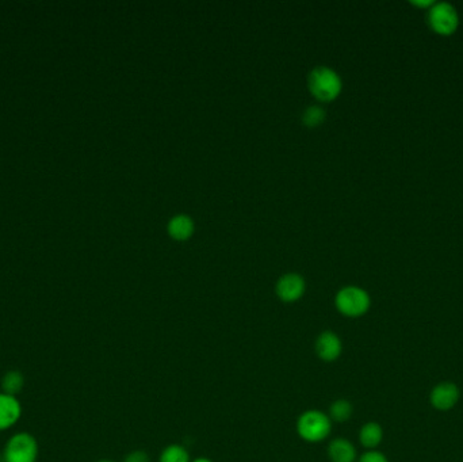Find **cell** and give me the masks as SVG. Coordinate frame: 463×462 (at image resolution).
<instances>
[{
  "label": "cell",
  "instance_id": "6da1fadb",
  "mask_svg": "<svg viewBox=\"0 0 463 462\" xmlns=\"http://www.w3.org/2000/svg\"><path fill=\"white\" fill-rule=\"evenodd\" d=\"M308 82L310 91L321 101L336 98L342 89L340 76L328 67H316L310 72Z\"/></svg>",
  "mask_w": 463,
  "mask_h": 462
},
{
  "label": "cell",
  "instance_id": "7a4b0ae2",
  "mask_svg": "<svg viewBox=\"0 0 463 462\" xmlns=\"http://www.w3.org/2000/svg\"><path fill=\"white\" fill-rule=\"evenodd\" d=\"M429 26L440 36H451L459 25L457 8L448 1H435L428 10Z\"/></svg>",
  "mask_w": 463,
  "mask_h": 462
},
{
  "label": "cell",
  "instance_id": "3957f363",
  "mask_svg": "<svg viewBox=\"0 0 463 462\" xmlns=\"http://www.w3.org/2000/svg\"><path fill=\"white\" fill-rule=\"evenodd\" d=\"M336 306L345 316L358 318L369 311L370 296L360 287L347 286L338 293Z\"/></svg>",
  "mask_w": 463,
  "mask_h": 462
},
{
  "label": "cell",
  "instance_id": "277c9868",
  "mask_svg": "<svg viewBox=\"0 0 463 462\" xmlns=\"http://www.w3.org/2000/svg\"><path fill=\"white\" fill-rule=\"evenodd\" d=\"M298 432L309 442H319L331 432V420L323 412L309 411L298 420Z\"/></svg>",
  "mask_w": 463,
  "mask_h": 462
},
{
  "label": "cell",
  "instance_id": "5b68a950",
  "mask_svg": "<svg viewBox=\"0 0 463 462\" xmlns=\"http://www.w3.org/2000/svg\"><path fill=\"white\" fill-rule=\"evenodd\" d=\"M37 458V442L29 434L14 435L4 450L6 462H35Z\"/></svg>",
  "mask_w": 463,
  "mask_h": 462
},
{
  "label": "cell",
  "instance_id": "8992f818",
  "mask_svg": "<svg viewBox=\"0 0 463 462\" xmlns=\"http://www.w3.org/2000/svg\"><path fill=\"white\" fill-rule=\"evenodd\" d=\"M459 400V389L452 382H442L431 392V404L439 411L452 408Z\"/></svg>",
  "mask_w": 463,
  "mask_h": 462
},
{
  "label": "cell",
  "instance_id": "52a82bcc",
  "mask_svg": "<svg viewBox=\"0 0 463 462\" xmlns=\"http://www.w3.org/2000/svg\"><path fill=\"white\" fill-rule=\"evenodd\" d=\"M305 290V281L298 274H286L276 285V293L283 301L298 300Z\"/></svg>",
  "mask_w": 463,
  "mask_h": 462
},
{
  "label": "cell",
  "instance_id": "ba28073f",
  "mask_svg": "<svg viewBox=\"0 0 463 462\" xmlns=\"http://www.w3.org/2000/svg\"><path fill=\"white\" fill-rule=\"evenodd\" d=\"M316 351L324 361H335L342 354V342L331 331H326L320 335L316 343Z\"/></svg>",
  "mask_w": 463,
  "mask_h": 462
},
{
  "label": "cell",
  "instance_id": "9c48e42d",
  "mask_svg": "<svg viewBox=\"0 0 463 462\" xmlns=\"http://www.w3.org/2000/svg\"><path fill=\"white\" fill-rule=\"evenodd\" d=\"M20 416V404L10 394H0V430L13 426Z\"/></svg>",
  "mask_w": 463,
  "mask_h": 462
},
{
  "label": "cell",
  "instance_id": "30bf717a",
  "mask_svg": "<svg viewBox=\"0 0 463 462\" xmlns=\"http://www.w3.org/2000/svg\"><path fill=\"white\" fill-rule=\"evenodd\" d=\"M329 457L333 462H354L357 451L351 442L339 438L329 444Z\"/></svg>",
  "mask_w": 463,
  "mask_h": 462
},
{
  "label": "cell",
  "instance_id": "8fae6325",
  "mask_svg": "<svg viewBox=\"0 0 463 462\" xmlns=\"http://www.w3.org/2000/svg\"><path fill=\"white\" fill-rule=\"evenodd\" d=\"M194 231V224L189 216L179 214L172 217L171 221L168 223V232L173 239L185 240Z\"/></svg>",
  "mask_w": 463,
  "mask_h": 462
},
{
  "label": "cell",
  "instance_id": "7c38bea8",
  "mask_svg": "<svg viewBox=\"0 0 463 462\" xmlns=\"http://www.w3.org/2000/svg\"><path fill=\"white\" fill-rule=\"evenodd\" d=\"M383 437L382 428L377 423H367L360 430V442L367 449H374L381 444Z\"/></svg>",
  "mask_w": 463,
  "mask_h": 462
},
{
  "label": "cell",
  "instance_id": "4fadbf2b",
  "mask_svg": "<svg viewBox=\"0 0 463 462\" xmlns=\"http://www.w3.org/2000/svg\"><path fill=\"white\" fill-rule=\"evenodd\" d=\"M352 415V406L345 400H338L331 407V416L336 422H345Z\"/></svg>",
  "mask_w": 463,
  "mask_h": 462
},
{
  "label": "cell",
  "instance_id": "5bb4252c",
  "mask_svg": "<svg viewBox=\"0 0 463 462\" xmlns=\"http://www.w3.org/2000/svg\"><path fill=\"white\" fill-rule=\"evenodd\" d=\"M22 387H23V377L18 372H10L3 378V389L6 392V394L14 396L22 389Z\"/></svg>",
  "mask_w": 463,
  "mask_h": 462
},
{
  "label": "cell",
  "instance_id": "9a60e30c",
  "mask_svg": "<svg viewBox=\"0 0 463 462\" xmlns=\"http://www.w3.org/2000/svg\"><path fill=\"white\" fill-rule=\"evenodd\" d=\"M160 462H189V454L183 447L173 444L163 451Z\"/></svg>",
  "mask_w": 463,
  "mask_h": 462
},
{
  "label": "cell",
  "instance_id": "2e32d148",
  "mask_svg": "<svg viewBox=\"0 0 463 462\" xmlns=\"http://www.w3.org/2000/svg\"><path fill=\"white\" fill-rule=\"evenodd\" d=\"M326 118V111L319 106H310L304 111L302 120L305 124L309 126L321 124L323 120Z\"/></svg>",
  "mask_w": 463,
  "mask_h": 462
},
{
  "label": "cell",
  "instance_id": "e0dca14e",
  "mask_svg": "<svg viewBox=\"0 0 463 462\" xmlns=\"http://www.w3.org/2000/svg\"><path fill=\"white\" fill-rule=\"evenodd\" d=\"M359 462H389L388 461V458L382 454V453H379V451H374V450H371V451H367V453H364L362 457H360Z\"/></svg>",
  "mask_w": 463,
  "mask_h": 462
},
{
  "label": "cell",
  "instance_id": "ac0fdd59",
  "mask_svg": "<svg viewBox=\"0 0 463 462\" xmlns=\"http://www.w3.org/2000/svg\"><path fill=\"white\" fill-rule=\"evenodd\" d=\"M125 462H149V457L144 451H135L128 456Z\"/></svg>",
  "mask_w": 463,
  "mask_h": 462
},
{
  "label": "cell",
  "instance_id": "d6986e66",
  "mask_svg": "<svg viewBox=\"0 0 463 462\" xmlns=\"http://www.w3.org/2000/svg\"><path fill=\"white\" fill-rule=\"evenodd\" d=\"M433 0H421V1H419V0H414V1H412V4H414V6H419V7H432L433 6Z\"/></svg>",
  "mask_w": 463,
  "mask_h": 462
},
{
  "label": "cell",
  "instance_id": "ffe728a7",
  "mask_svg": "<svg viewBox=\"0 0 463 462\" xmlns=\"http://www.w3.org/2000/svg\"><path fill=\"white\" fill-rule=\"evenodd\" d=\"M194 462H211L210 460H206V458H199V460H197V461Z\"/></svg>",
  "mask_w": 463,
  "mask_h": 462
},
{
  "label": "cell",
  "instance_id": "44dd1931",
  "mask_svg": "<svg viewBox=\"0 0 463 462\" xmlns=\"http://www.w3.org/2000/svg\"><path fill=\"white\" fill-rule=\"evenodd\" d=\"M99 462H110V461H99Z\"/></svg>",
  "mask_w": 463,
  "mask_h": 462
},
{
  "label": "cell",
  "instance_id": "7402d4cb",
  "mask_svg": "<svg viewBox=\"0 0 463 462\" xmlns=\"http://www.w3.org/2000/svg\"><path fill=\"white\" fill-rule=\"evenodd\" d=\"M0 461H1V458H0Z\"/></svg>",
  "mask_w": 463,
  "mask_h": 462
}]
</instances>
